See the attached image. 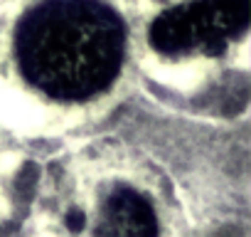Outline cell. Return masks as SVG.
<instances>
[{
  "label": "cell",
  "instance_id": "cell-1",
  "mask_svg": "<svg viewBox=\"0 0 251 237\" xmlns=\"http://www.w3.org/2000/svg\"><path fill=\"white\" fill-rule=\"evenodd\" d=\"M131 0H0V131L59 144L141 89Z\"/></svg>",
  "mask_w": 251,
  "mask_h": 237
},
{
  "label": "cell",
  "instance_id": "cell-2",
  "mask_svg": "<svg viewBox=\"0 0 251 237\" xmlns=\"http://www.w3.org/2000/svg\"><path fill=\"white\" fill-rule=\"evenodd\" d=\"M25 232L170 237L200 230L185 185L160 158L113 134L57 144L32 188Z\"/></svg>",
  "mask_w": 251,
  "mask_h": 237
},
{
  "label": "cell",
  "instance_id": "cell-3",
  "mask_svg": "<svg viewBox=\"0 0 251 237\" xmlns=\"http://www.w3.org/2000/svg\"><path fill=\"white\" fill-rule=\"evenodd\" d=\"M141 82L197 99L251 69V0H131Z\"/></svg>",
  "mask_w": 251,
  "mask_h": 237
},
{
  "label": "cell",
  "instance_id": "cell-4",
  "mask_svg": "<svg viewBox=\"0 0 251 237\" xmlns=\"http://www.w3.org/2000/svg\"><path fill=\"white\" fill-rule=\"evenodd\" d=\"M30 158V146L0 131V225L13 220L18 183Z\"/></svg>",
  "mask_w": 251,
  "mask_h": 237
}]
</instances>
